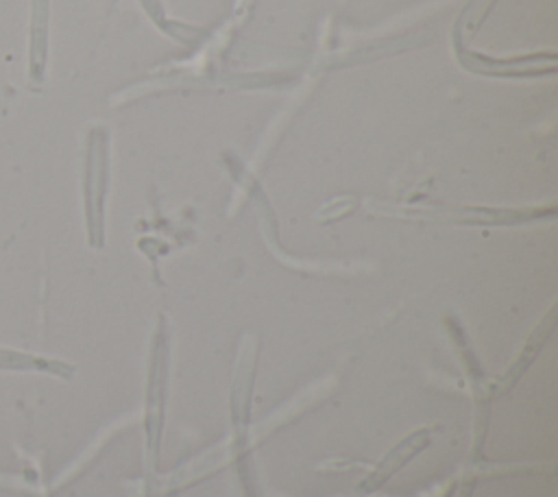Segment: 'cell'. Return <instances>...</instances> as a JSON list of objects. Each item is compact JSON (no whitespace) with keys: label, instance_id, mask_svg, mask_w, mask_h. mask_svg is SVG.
<instances>
[{"label":"cell","instance_id":"obj_1","mask_svg":"<svg viewBox=\"0 0 558 497\" xmlns=\"http://www.w3.org/2000/svg\"><path fill=\"white\" fill-rule=\"evenodd\" d=\"M453 52L458 63L475 74L484 76H543L554 74L558 59L554 52L547 54H525V57H508V59H493L486 54H477L466 48L464 39L453 35Z\"/></svg>","mask_w":558,"mask_h":497}]
</instances>
